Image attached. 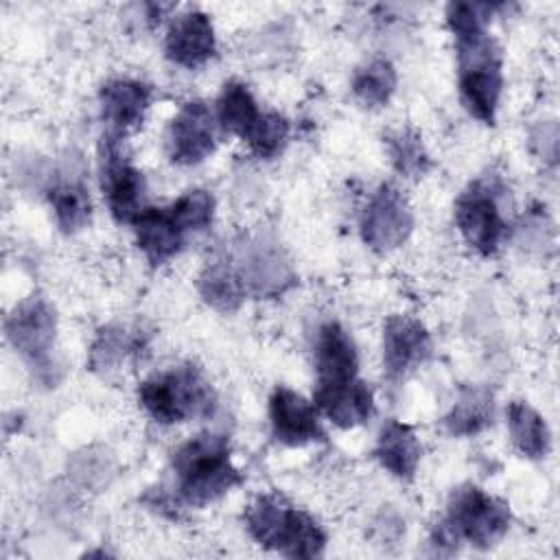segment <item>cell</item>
Segmentation results:
<instances>
[{
    "mask_svg": "<svg viewBox=\"0 0 560 560\" xmlns=\"http://www.w3.org/2000/svg\"><path fill=\"white\" fill-rule=\"evenodd\" d=\"M153 103V85L136 77H109L98 88V112L103 120V131L129 138L140 131Z\"/></svg>",
    "mask_w": 560,
    "mask_h": 560,
    "instance_id": "cell-16",
    "label": "cell"
},
{
    "mask_svg": "<svg viewBox=\"0 0 560 560\" xmlns=\"http://www.w3.org/2000/svg\"><path fill=\"white\" fill-rule=\"evenodd\" d=\"M398 90V70L389 57L374 55L359 63L350 77V92L368 109L387 107Z\"/></svg>",
    "mask_w": 560,
    "mask_h": 560,
    "instance_id": "cell-26",
    "label": "cell"
},
{
    "mask_svg": "<svg viewBox=\"0 0 560 560\" xmlns=\"http://www.w3.org/2000/svg\"><path fill=\"white\" fill-rule=\"evenodd\" d=\"M98 188L114 223L131 225L149 206L147 177L131 160L125 138L101 133L98 140Z\"/></svg>",
    "mask_w": 560,
    "mask_h": 560,
    "instance_id": "cell-9",
    "label": "cell"
},
{
    "mask_svg": "<svg viewBox=\"0 0 560 560\" xmlns=\"http://www.w3.org/2000/svg\"><path fill=\"white\" fill-rule=\"evenodd\" d=\"M212 112L219 131L238 140H245L249 136L262 114L252 88L241 79H228L221 85Z\"/></svg>",
    "mask_w": 560,
    "mask_h": 560,
    "instance_id": "cell-25",
    "label": "cell"
},
{
    "mask_svg": "<svg viewBox=\"0 0 560 560\" xmlns=\"http://www.w3.org/2000/svg\"><path fill=\"white\" fill-rule=\"evenodd\" d=\"M44 197L50 208L57 230L66 236L81 234L90 228L94 217V203L88 182L77 171H55L48 175L44 186Z\"/></svg>",
    "mask_w": 560,
    "mask_h": 560,
    "instance_id": "cell-19",
    "label": "cell"
},
{
    "mask_svg": "<svg viewBox=\"0 0 560 560\" xmlns=\"http://www.w3.org/2000/svg\"><path fill=\"white\" fill-rule=\"evenodd\" d=\"M228 254L249 300H278L298 282L293 258L267 234H247Z\"/></svg>",
    "mask_w": 560,
    "mask_h": 560,
    "instance_id": "cell-8",
    "label": "cell"
},
{
    "mask_svg": "<svg viewBox=\"0 0 560 560\" xmlns=\"http://www.w3.org/2000/svg\"><path fill=\"white\" fill-rule=\"evenodd\" d=\"M385 153L389 166L402 179H422L433 166L422 133L409 125L385 133Z\"/></svg>",
    "mask_w": 560,
    "mask_h": 560,
    "instance_id": "cell-27",
    "label": "cell"
},
{
    "mask_svg": "<svg viewBox=\"0 0 560 560\" xmlns=\"http://www.w3.org/2000/svg\"><path fill=\"white\" fill-rule=\"evenodd\" d=\"M291 138V120L276 112V109H262L256 127L249 131V136L243 140L247 144V151L258 160H276L282 155Z\"/></svg>",
    "mask_w": 560,
    "mask_h": 560,
    "instance_id": "cell-28",
    "label": "cell"
},
{
    "mask_svg": "<svg viewBox=\"0 0 560 560\" xmlns=\"http://www.w3.org/2000/svg\"><path fill=\"white\" fill-rule=\"evenodd\" d=\"M136 400L158 427L208 420L219 409V394L210 376L192 361H179L147 374L136 387Z\"/></svg>",
    "mask_w": 560,
    "mask_h": 560,
    "instance_id": "cell-4",
    "label": "cell"
},
{
    "mask_svg": "<svg viewBox=\"0 0 560 560\" xmlns=\"http://www.w3.org/2000/svg\"><path fill=\"white\" fill-rule=\"evenodd\" d=\"M532 149L536 155L549 164H556L558 158V127L556 120H542L532 133H529Z\"/></svg>",
    "mask_w": 560,
    "mask_h": 560,
    "instance_id": "cell-30",
    "label": "cell"
},
{
    "mask_svg": "<svg viewBox=\"0 0 560 560\" xmlns=\"http://www.w3.org/2000/svg\"><path fill=\"white\" fill-rule=\"evenodd\" d=\"M422 440L409 422L387 418L381 424L374 438L372 457L389 477L400 483H411L422 464Z\"/></svg>",
    "mask_w": 560,
    "mask_h": 560,
    "instance_id": "cell-20",
    "label": "cell"
},
{
    "mask_svg": "<svg viewBox=\"0 0 560 560\" xmlns=\"http://www.w3.org/2000/svg\"><path fill=\"white\" fill-rule=\"evenodd\" d=\"M4 337L33 383L52 389L61 383L59 315L42 293H28L4 317Z\"/></svg>",
    "mask_w": 560,
    "mask_h": 560,
    "instance_id": "cell-6",
    "label": "cell"
},
{
    "mask_svg": "<svg viewBox=\"0 0 560 560\" xmlns=\"http://www.w3.org/2000/svg\"><path fill=\"white\" fill-rule=\"evenodd\" d=\"M416 228L409 197L392 182L378 184L359 214V238L374 254H392L402 247Z\"/></svg>",
    "mask_w": 560,
    "mask_h": 560,
    "instance_id": "cell-10",
    "label": "cell"
},
{
    "mask_svg": "<svg viewBox=\"0 0 560 560\" xmlns=\"http://www.w3.org/2000/svg\"><path fill=\"white\" fill-rule=\"evenodd\" d=\"M510 527V503L468 481L451 490L444 514L433 523L427 545L433 556H455L464 545L488 551L508 536Z\"/></svg>",
    "mask_w": 560,
    "mask_h": 560,
    "instance_id": "cell-3",
    "label": "cell"
},
{
    "mask_svg": "<svg viewBox=\"0 0 560 560\" xmlns=\"http://www.w3.org/2000/svg\"><path fill=\"white\" fill-rule=\"evenodd\" d=\"M219 125L203 98L184 101L164 131V155L173 166L192 168L203 164L219 142Z\"/></svg>",
    "mask_w": 560,
    "mask_h": 560,
    "instance_id": "cell-12",
    "label": "cell"
},
{
    "mask_svg": "<svg viewBox=\"0 0 560 560\" xmlns=\"http://www.w3.org/2000/svg\"><path fill=\"white\" fill-rule=\"evenodd\" d=\"M217 28L212 15L203 9L190 7L168 20L162 39V52L168 63L182 70H199L217 57Z\"/></svg>",
    "mask_w": 560,
    "mask_h": 560,
    "instance_id": "cell-14",
    "label": "cell"
},
{
    "mask_svg": "<svg viewBox=\"0 0 560 560\" xmlns=\"http://www.w3.org/2000/svg\"><path fill=\"white\" fill-rule=\"evenodd\" d=\"M151 348V335L142 326L107 322L96 328L85 352V370L98 378H112L136 368Z\"/></svg>",
    "mask_w": 560,
    "mask_h": 560,
    "instance_id": "cell-15",
    "label": "cell"
},
{
    "mask_svg": "<svg viewBox=\"0 0 560 560\" xmlns=\"http://www.w3.org/2000/svg\"><path fill=\"white\" fill-rule=\"evenodd\" d=\"M225 433L201 431L179 442L168 457L164 483L184 510H203L243 483Z\"/></svg>",
    "mask_w": 560,
    "mask_h": 560,
    "instance_id": "cell-2",
    "label": "cell"
},
{
    "mask_svg": "<svg viewBox=\"0 0 560 560\" xmlns=\"http://www.w3.org/2000/svg\"><path fill=\"white\" fill-rule=\"evenodd\" d=\"M497 418L494 394L486 385H464L442 418L446 435L466 440L486 433Z\"/></svg>",
    "mask_w": 560,
    "mask_h": 560,
    "instance_id": "cell-24",
    "label": "cell"
},
{
    "mask_svg": "<svg viewBox=\"0 0 560 560\" xmlns=\"http://www.w3.org/2000/svg\"><path fill=\"white\" fill-rule=\"evenodd\" d=\"M133 232V243L142 258L153 267H166L184 254L188 241L192 238L188 230L173 214L171 206H147L129 225Z\"/></svg>",
    "mask_w": 560,
    "mask_h": 560,
    "instance_id": "cell-18",
    "label": "cell"
},
{
    "mask_svg": "<svg viewBox=\"0 0 560 560\" xmlns=\"http://www.w3.org/2000/svg\"><path fill=\"white\" fill-rule=\"evenodd\" d=\"M503 199V182L497 175H481L468 182L453 201V223L462 241L481 258L499 254L510 236Z\"/></svg>",
    "mask_w": 560,
    "mask_h": 560,
    "instance_id": "cell-7",
    "label": "cell"
},
{
    "mask_svg": "<svg viewBox=\"0 0 560 560\" xmlns=\"http://www.w3.org/2000/svg\"><path fill=\"white\" fill-rule=\"evenodd\" d=\"M505 427L512 448L529 459L545 462L553 448V435L547 418L527 400L514 398L505 405Z\"/></svg>",
    "mask_w": 560,
    "mask_h": 560,
    "instance_id": "cell-23",
    "label": "cell"
},
{
    "mask_svg": "<svg viewBox=\"0 0 560 560\" xmlns=\"http://www.w3.org/2000/svg\"><path fill=\"white\" fill-rule=\"evenodd\" d=\"M269 433L284 448H304L326 440L315 402L289 385H276L267 398Z\"/></svg>",
    "mask_w": 560,
    "mask_h": 560,
    "instance_id": "cell-13",
    "label": "cell"
},
{
    "mask_svg": "<svg viewBox=\"0 0 560 560\" xmlns=\"http://www.w3.org/2000/svg\"><path fill=\"white\" fill-rule=\"evenodd\" d=\"M241 521L260 549L284 558H319L328 545L324 525L280 492L256 494L245 505Z\"/></svg>",
    "mask_w": 560,
    "mask_h": 560,
    "instance_id": "cell-5",
    "label": "cell"
},
{
    "mask_svg": "<svg viewBox=\"0 0 560 560\" xmlns=\"http://www.w3.org/2000/svg\"><path fill=\"white\" fill-rule=\"evenodd\" d=\"M435 352L427 324L407 313H392L381 328V368L389 385L405 383L422 370Z\"/></svg>",
    "mask_w": 560,
    "mask_h": 560,
    "instance_id": "cell-11",
    "label": "cell"
},
{
    "mask_svg": "<svg viewBox=\"0 0 560 560\" xmlns=\"http://www.w3.org/2000/svg\"><path fill=\"white\" fill-rule=\"evenodd\" d=\"M313 387L341 385L359 378L361 357L352 332L337 319H326L313 335Z\"/></svg>",
    "mask_w": 560,
    "mask_h": 560,
    "instance_id": "cell-17",
    "label": "cell"
},
{
    "mask_svg": "<svg viewBox=\"0 0 560 560\" xmlns=\"http://www.w3.org/2000/svg\"><path fill=\"white\" fill-rule=\"evenodd\" d=\"M505 2H448L444 9L446 31L453 42L457 98L464 112L486 127H494L503 101L505 74L503 50L490 33L494 13L505 11Z\"/></svg>",
    "mask_w": 560,
    "mask_h": 560,
    "instance_id": "cell-1",
    "label": "cell"
},
{
    "mask_svg": "<svg viewBox=\"0 0 560 560\" xmlns=\"http://www.w3.org/2000/svg\"><path fill=\"white\" fill-rule=\"evenodd\" d=\"M195 291L206 306L221 315L236 313L249 300L230 254H219L203 262L195 278Z\"/></svg>",
    "mask_w": 560,
    "mask_h": 560,
    "instance_id": "cell-22",
    "label": "cell"
},
{
    "mask_svg": "<svg viewBox=\"0 0 560 560\" xmlns=\"http://www.w3.org/2000/svg\"><path fill=\"white\" fill-rule=\"evenodd\" d=\"M311 400L322 418L341 431L363 427L376 416L374 392L361 376L341 385L313 387Z\"/></svg>",
    "mask_w": 560,
    "mask_h": 560,
    "instance_id": "cell-21",
    "label": "cell"
},
{
    "mask_svg": "<svg viewBox=\"0 0 560 560\" xmlns=\"http://www.w3.org/2000/svg\"><path fill=\"white\" fill-rule=\"evenodd\" d=\"M168 206L190 236L208 232L217 217L214 195L208 188H199V186L184 190Z\"/></svg>",
    "mask_w": 560,
    "mask_h": 560,
    "instance_id": "cell-29",
    "label": "cell"
}]
</instances>
